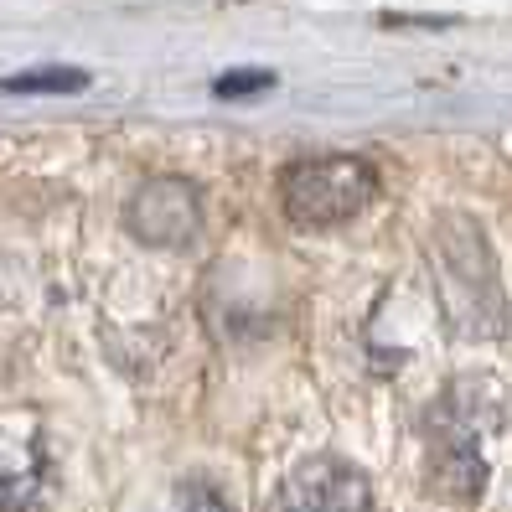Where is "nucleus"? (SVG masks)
<instances>
[{"mask_svg": "<svg viewBox=\"0 0 512 512\" xmlns=\"http://www.w3.org/2000/svg\"><path fill=\"white\" fill-rule=\"evenodd\" d=\"M378 197V171L363 156H311L280 176L285 218L300 228H342Z\"/></svg>", "mask_w": 512, "mask_h": 512, "instance_id": "obj_2", "label": "nucleus"}, {"mask_svg": "<svg viewBox=\"0 0 512 512\" xmlns=\"http://www.w3.org/2000/svg\"><path fill=\"white\" fill-rule=\"evenodd\" d=\"M275 83V73H223L213 83L218 99H244V94H264V88Z\"/></svg>", "mask_w": 512, "mask_h": 512, "instance_id": "obj_8", "label": "nucleus"}, {"mask_svg": "<svg viewBox=\"0 0 512 512\" xmlns=\"http://www.w3.org/2000/svg\"><path fill=\"white\" fill-rule=\"evenodd\" d=\"M47 487V461L37 440L0 435V512H32Z\"/></svg>", "mask_w": 512, "mask_h": 512, "instance_id": "obj_5", "label": "nucleus"}, {"mask_svg": "<svg viewBox=\"0 0 512 512\" xmlns=\"http://www.w3.org/2000/svg\"><path fill=\"white\" fill-rule=\"evenodd\" d=\"M83 83H88V73H78V68H37V73L0 78L6 94H73V88H83Z\"/></svg>", "mask_w": 512, "mask_h": 512, "instance_id": "obj_6", "label": "nucleus"}, {"mask_svg": "<svg viewBox=\"0 0 512 512\" xmlns=\"http://www.w3.org/2000/svg\"><path fill=\"white\" fill-rule=\"evenodd\" d=\"M176 502H182V512H233V502L213 487V481H187V487L176 492Z\"/></svg>", "mask_w": 512, "mask_h": 512, "instance_id": "obj_7", "label": "nucleus"}, {"mask_svg": "<svg viewBox=\"0 0 512 512\" xmlns=\"http://www.w3.org/2000/svg\"><path fill=\"white\" fill-rule=\"evenodd\" d=\"M197 223V197L182 182H156L145 187L130 207V228L150 244H176V238H192Z\"/></svg>", "mask_w": 512, "mask_h": 512, "instance_id": "obj_4", "label": "nucleus"}, {"mask_svg": "<svg viewBox=\"0 0 512 512\" xmlns=\"http://www.w3.org/2000/svg\"><path fill=\"white\" fill-rule=\"evenodd\" d=\"M502 425V399L492 383L466 378L430 409V481L450 502H476L487 492V440Z\"/></svg>", "mask_w": 512, "mask_h": 512, "instance_id": "obj_1", "label": "nucleus"}, {"mask_svg": "<svg viewBox=\"0 0 512 512\" xmlns=\"http://www.w3.org/2000/svg\"><path fill=\"white\" fill-rule=\"evenodd\" d=\"M269 512H373V492H368V476L357 466L311 456L280 481Z\"/></svg>", "mask_w": 512, "mask_h": 512, "instance_id": "obj_3", "label": "nucleus"}]
</instances>
